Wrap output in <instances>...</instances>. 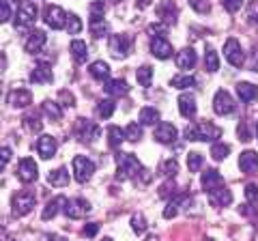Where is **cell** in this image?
I'll list each match as a JSON object with an SVG mask.
<instances>
[{
    "label": "cell",
    "instance_id": "1",
    "mask_svg": "<svg viewBox=\"0 0 258 241\" xmlns=\"http://www.w3.org/2000/svg\"><path fill=\"white\" fill-rule=\"evenodd\" d=\"M116 179H134L142 172V166H140V159L132 155V153H118L116 155Z\"/></svg>",
    "mask_w": 258,
    "mask_h": 241
},
{
    "label": "cell",
    "instance_id": "2",
    "mask_svg": "<svg viewBox=\"0 0 258 241\" xmlns=\"http://www.w3.org/2000/svg\"><path fill=\"white\" fill-rule=\"evenodd\" d=\"M222 136V130L213 123H209V120H205V123H198L189 127V130H185V138L187 140H205V142H213Z\"/></svg>",
    "mask_w": 258,
    "mask_h": 241
},
{
    "label": "cell",
    "instance_id": "3",
    "mask_svg": "<svg viewBox=\"0 0 258 241\" xmlns=\"http://www.w3.org/2000/svg\"><path fill=\"white\" fill-rule=\"evenodd\" d=\"M32 207H35V194L28 190H22L18 194L13 196L11 200V213L15 218H22V215H26L32 211Z\"/></svg>",
    "mask_w": 258,
    "mask_h": 241
},
{
    "label": "cell",
    "instance_id": "4",
    "mask_svg": "<svg viewBox=\"0 0 258 241\" xmlns=\"http://www.w3.org/2000/svg\"><path fill=\"white\" fill-rule=\"evenodd\" d=\"M37 20V7L30 0H20V9H18V18H15V26L20 30H26L32 26Z\"/></svg>",
    "mask_w": 258,
    "mask_h": 241
},
{
    "label": "cell",
    "instance_id": "5",
    "mask_svg": "<svg viewBox=\"0 0 258 241\" xmlns=\"http://www.w3.org/2000/svg\"><path fill=\"white\" fill-rule=\"evenodd\" d=\"M129 52H132V37H127V35H112L110 37V54L114 56V58L123 61V58H127Z\"/></svg>",
    "mask_w": 258,
    "mask_h": 241
},
{
    "label": "cell",
    "instance_id": "6",
    "mask_svg": "<svg viewBox=\"0 0 258 241\" xmlns=\"http://www.w3.org/2000/svg\"><path fill=\"white\" fill-rule=\"evenodd\" d=\"M93 172H95V164H93L88 157L78 155V157L74 159V174H76V181H80V183L91 181Z\"/></svg>",
    "mask_w": 258,
    "mask_h": 241
},
{
    "label": "cell",
    "instance_id": "7",
    "mask_svg": "<svg viewBox=\"0 0 258 241\" xmlns=\"http://www.w3.org/2000/svg\"><path fill=\"white\" fill-rule=\"evenodd\" d=\"M62 211L67 213V218L80 220V218H84V215L91 211V203L84 200V198H71V200H67V205H64Z\"/></svg>",
    "mask_w": 258,
    "mask_h": 241
},
{
    "label": "cell",
    "instance_id": "8",
    "mask_svg": "<svg viewBox=\"0 0 258 241\" xmlns=\"http://www.w3.org/2000/svg\"><path fill=\"white\" fill-rule=\"evenodd\" d=\"M45 24L54 30H60L67 26V13H64L58 5H50L45 9Z\"/></svg>",
    "mask_w": 258,
    "mask_h": 241
},
{
    "label": "cell",
    "instance_id": "9",
    "mask_svg": "<svg viewBox=\"0 0 258 241\" xmlns=\"http://www.w3.org/2000/svg\"><path fill=\"white\" fill-rule=\"evenodd\" d=\"M213 110L217 112V114H232L235 112V99L230 97L228 91H217L215 97H213Z\"/></svg>",
    "mask_w": 258,
    "mask_h": 241
},
{
    "label": "cell",
    "instance_id": "10",
    "mask_svg": "<svg viewBox=\"0 0 258 241\" xmlns=\"http://www.w3.org/2000/svg\"><path fill=\"white\" fill-rule=\"evenodd\" d=\"M37 176H39L37 162L35 159H30V157H24L22 162L18 164V179L22 183H32V181H37Z\"/></svg>",
    "mask_w": 258,
    "mask_h": 241
},
{
    "label": "cell",
    "instance_id": "11",
    "mask_svg": "<svg viewBox=\"0 0 258 241\" xmlns=\"http://www.w3.org/2000/svg\"><path fill=\"white\" fill-rule=\"evenodd\" d=\"M224 56H226V61H228L232 67H241V65H243V61H245L243 58V50H241V45H239L237 39H228V41H226Z\"/></svg>",
    "mask_w": 258,
    "mask_h": 241
},
{
    "label": "cell",
    "instance_id": "12",
    "mask_svg": "<svg viewBox=\"0 0 258 241\" xmlns=\"http://www.w3.org/2000/svg\"><path fill=\"white\" fill-rule=\"evenodd\" d=\"M76 132H78V138L84 140V142H93L97 136H99V127H97L93 120L88 118H78L76 123Z\"/></svg>",
    "mask_w": 258,
    "mask_h": 241
},
{
    "label": "cell",
    "instance_id": "13",
    "mask_svg": "<svg viewBox=\"0 0 258 241\" xmlns=\"http://www.w3.org/2000/svg\"><path fill=\"white\" fill-rule=\"evenodd\" d=\"M151 54L159 61H166L172 56V45L166 37H153L151 39Z\"/></svg>",
    "mask_w": 258,
    "mask_h": 241
},
{
    "label": "cell",
    "instance_id": "14",
    "mask_svg": "<svg viewBox=\"0 0 258 241\" xmlns=\"http://www.w3.org/2000/svg\"><path fill=\"white\" fill-rule=\"evenodd\" d=\"M157 18L164 24H168V26H172V24H176V18H179V9H176L172 0H164L157 7Z\"/></svg>",
    "mask_w": 258,
    "mask_h": 241
},
{
    "label": "cell",
    "instance_id": "15",
    "mask_svg": "<svg viewBox=\"0 0 258 241\" xmlns=\"http://www.w3.org/2000/svg\"><path fill=\"white\" fill-rule=\"evenodd\" d=\"M56 149H58V142H56L54 136H41L39 142H37V151H39V155H41L43 159L54 157Z\"/></svg>",
    "mask_w": 258,
    "mask_h": 241
},
{
    "label": "cell",
    "instance_id": "16",
    "mask_svg": "<svg viewBox=\"0 0 258 241\" xmlns=\"http://www.w3.org/2000/svg\"><path fill=\"white\" fill-rule=\"evenodd\" d=\"M155 140L161 144H172L176 140V127L170 123H159L155 127Z\"/></svg>",
    "mask_w": 258,
    "mask_h": 241
},
{
    "label": "cell",
    "instance_id": "17",
    "mask_svg": "<svg viewBox=\"0 0 258 241\" xmlns=\"http://www.w3.org/2000/svg\"><path fill=\"white\" fill-rule=\"evenodd\" d=\"M45 41H47V37H45L43 30H32V33L28 35V39H26V43H24V50H26L28 54H35L45 45Z\"/></svg>",
    "mask_w": 258,
    "mask_h": 241
},
{
    "label": "cell",
    "instance_id": "18",
    "mask_svg": "<svg viewBox=\"0 0 258 241\" xmlns=\"http://www.w3.org/2000/svg\"><path fill=\"white\" fill-rule=\"evenodd\" d=\"M203 188L211 194V192H215V190H220V188H224V179H222V174L217 172V170H205V174H203Z\"/></svg>",
    "mask_w": 258,
    "mask_h": 241
},
{
    "label": "cell",
    "instance_id": "19",
    "mask_svg": "<svg viewBox=\"0 0 258 241\" xmlns=\"http://www.w3.org/2000/svg\"><path fill=\"white\" fill-rule=\"evenodd\" d=\"M9 103L13 108H26L28 103H32V95L26 88H15L9 93Z\"/></svg>",
    "mask_w": 258,
    "mask_h": 241
},
{
    "label": "cell",
    "instance_id": "20",
    "mask_svg": "<svg viewBox=\"0 0 258 241\" xmlns=\"http://www.w3.org/2000/svg\"><path fill=\"white\" fill-rule=\"evenodd\" d=\"M196 52L191 50V47H183V50L176 54V65H179V69H185V71H189L194 69V65H196Z\"/></svg>",
    "mask_w": 258,
    "mask_h": 241
},
{
    "label": "cell",
    "instance_id": "21",
    "mask_svg": "<svg viewBox=\"0 0 258 241\" xmlns=\"http://www.w3.org/2000/svg\"><path fill=\"white\" fill-rule=\"evenodd\" d=\"M179 112L185 118H191L196 114V99H194L191 93H183L179 97Z\"/></svg>",
    "mask_w": 258,
    "mask_h": 241
},
{
    "label": "cell",
    "instance_id": "22",
    "mask_svg": "<svg viewBox=\"0 0 258 241\" xmlns=\"http://www.w3.org/2000/svg\"><path fill=\"white\" fill-rule=\"evenodd\" d=\"M239 168L243 172H254L258 168V153L256 151H243L239 157Z\"/></svg>",
    "mask_w": 258,
    "mask_h": 241
},
{
    "label": "cell",
    "instance_id": "23",
    "mask_svg": "<svg viewBox=\"0 0 258 241\" xmlns=\"http://www.w3.org/2000/svg\"><path fill=\"white\" fill-rule=\"evenodd\" d=\"M52 80H54L52 69L45 67V65L35 67V69H32V74H30V82H35V84H50Z\"/></svg>",
    "mask_w": 258,
    "mask_h": 241
},
{
    "label": "cell",
    "instance_id": "24",
    "mask_svg": "<svg viewBox=\"0 0 258 241\" xmlns=\"http://www.w3.org/2000/svg\"><path fill=\"white\" fill-rule=\"evenodd\" d=\"M64 205H67V198H64V196H56V198H52L50 203L45 205L43 213H41V218H43V220H52L54 215L60 211V207L64 209Z\"/></svg>",
    "mask_w": 258,
    "mask_h": 241
},
{
    "label": "cell",
    "instance_id": "25",
    "mask_svg": "<svg viewBox=\"0 0 258 241\" xmlns=\"http://www.w3.org/2000/svg\"><path fill=\"white\" fill-rule=\"evenodd\" d=\"M103 88H106V93L112 95V97H123V95L129 93V86L125 80H108Z\"/></svg>",
    "mask_w": 258,
    "mask_h": 241
},
{
    "label": "cell",
    "instance_id": "26",
    "mask_svg": "<svg viewBox=\"0 0 258 241\" xmlns=\"http://www.w3.org/2000/svg\"><path fill=\"white\" fill-rule=\"evenodd\" d=\"M209 198H211V205L213 207H228L232 203V194L226 188H220L209 194Z\"/></svg>",
    "mask_w": 258,
    "mask_h": 241
},
{
    "label": "cell",
    "instance_id": "27",
    "mask_svg": "<svg viewBox=\"0 0 258 241\" xmlns=\"http://www.w3.org/2000/svg\"><path fill=\"white\" fill-rule=\"evenodd\" d=\"M189 203V196H174L170 203H168V207L164 209V218L166 220H170V218H174L176 215V211H179L181 207H185Z\"/></svg>",
    "mask_w": 258,
    "mask_h": 241
},
{
    "label": "cell",
    "instance_id": "28",
    "mask_svg": "<svg viewBox=\"0 0 258 241\" xmlns=\"http://www.w3.org/2000/svg\"><path fill=\"white\" fill-rule=\"evenodd\" d=\"M47 183L54 188H64L69 183V172L64 170V168H56V170L47 174Z\"/></svg>",
    "mask_w": 258,
    "mask_h": 241
},
{
    "label": "cell",
    "instance_id": "29",
    "mask_svg": "<svg viewBox=\"0 0 258 241\" xmlns=\"http://www.w3.org/2000/svg\"><path fill=\"white\" fill-rule=\"evenodd\" d=\"M69 50H71V56H74V61H76V63H84V61L88 58V45H86L84 41H80V39L71 41Z\"/></svg>",
    "mask_w": 258,
    "mask_h": 241
},
{
    "label": "cell",
    "instance_id": "30",
    "mask_svg": "<svg viewBox=\"0 0 258 241\" xmlns=\"http://www.w3.org/2000/svg\"><path fill=\"white\" fill-rule=\"evenodd\" d=\"M237 93H239V99H241V101H245V103L254 101V99H256V95H258L256 86H254V84H249V82H241V84H237Z\"/></svg>",
    "mask_w": 258,
    "mask_h": 241
},
{
    "label": "cell",
    "instance_id": "31",
    "mask_svg": "<svg viewBox=\"0 0 258 241\" xmlns=\"http://www.w3.org/2000/svg\"><path fill=\"white\" fill-rule=\"evenodd\" d=\"M88 74H91L95 80H108L110 67H108V63H103V61H95L93 65L88 67Z\"/></svg>",
    "mask_w": 258,
    "mask_h": 241
},
{
    "label": "cell",
    "instance_id": "32",
    "mask_svg": "<svg viewBox=\"0 0 258 241\" xmlns=\"http://www.w3.org/2000/svg\"><path fill=\"white\" fill-rule=\"evenodd\" d=\"M125 140V132L120 130V127L116 125H110L108 127V144H110V149H118L120 144H123Z\"/></svg>",
    "mask_w": 258,
    "mask_h": 241
},
{
    "label": "cell",
    "instance_id": "33",
    "mask_svg": "<svg viewBox=\"0 0 258 241\" xmlns=\"http://www.w3.org/2000/svg\"><path fill=\"white\" fill-rule=\"evenodd\" d=\"M41 110H43V114L50 118V120H60V118H62V110L58 108V103H56V101L45 99V101L41 103Z\"/></svg>",
    "mask_w": 258,
    "mask_h": 241
},
{
    "label": "cell",
    "instance_id": "34",
    "mask_svg": "<svg viewBox=\"0 0 258 241\" xmlns=\"http://www.w3.org/2000/svg\"><path fill=\"white\" fill-rule=\"evenodd\" d=\"M24 127H26L30 134H37V132H41L43 123H41V118H39L37 112H28V114L24 116Z\"/></svg>",
    "mask_w": 258,
    "mask_h": 241
},
{
    "label": "cell",
    "instance_id": "35",
    "mask_svg": "<svg viewBox=\"0 0 258 241\" xmlns=\"http://www.w3.org/2000/svg\"><path fill=\"white\" fill-rule=\"evenodd\" d=\"M138 118L142 125H159V112L155 108H142Z\"/></svg>",
    "mask_w": 258,
    "mask_h": 241
},
{
    "label": "cell",
    "instance_id": "36",
    "mask_svg": "<svg viewBox=\"0 0 258 241\" xmlns=\"http://www.w3.org/2000/svg\"><path fill=\"white\" fill-rule=\"evenodd\" d=\"M108 33H110V24L108 22H103V20H91V35L95 39L106 37Z\"/></svg>",
    "mask_w": 258,
    "mask_h": 241
},
{
    "label": "cell",
    "instance_id": "37",
    "mask_svg": "<svg viewBox=\"0 0 258 241\" xmlns=\"http://www.w3.org/2000/svg\"><path fill=\"white\" fill-rule=\"evenodd\" d=\"M114 108H116V103L112 99H101L99 106H97V114H99L101 118H110L112 114H114Z\"/></svg>",
    "mask_w": 258,
    "mask_h": 241
},
{
    "label": "cell",
    "instance_id": "38",
    "mask_svg": "<svg viewBox=\"0 0 258 241\" xmlns=\"http://www.w3.org/2000/svg\"><path fill=\"white\" fill-rule=\"evenodd\" d=\"M67 33L69 35H78L80 30H82V22H80V18L76 13H67Z\"/></svg>",
    "mask_w": 258,
    "mask_h": 241
},
{
    "label": "cell",
    "instance_id": "39",
    "mask_svg": "<svg viewBox=\"0 0 258 241\" xmlns=\"http://www.w3.org/2000/svg\"><path fill=\"white\" fill-rule=\"evenodd\" d=\"M196 84V78L194 76H176V78H172L170 80V86H174V88H187V86H194Z\"/></svg>",
    "mask_w": 258,
    "mask_h": 241
},
{
    "label": "cell",
    "instance_id": "40",
    "mask_svg": "<svg viewBox=\"0 0 258 241\" xmlns=\"http://www.w3.org/2000/svg\"><path fill=\"white\" fill-rule=\"evenodd\" d=\"M125 138L132 140V142L140 140L142 138V123H129L127 130H125Z\"/></svg>",
    "mask_w": 258,
    "mask_h": 241
},
{
    "label": "cell",
    "instance_id": "41",
    "mask_svg": "<svg viewBox=\"0 0 258 241\" xmlns=\"http://www.w3.org/2000/svg\"><path fill=\"white\" fill-rule=\"evenodd\" d=\"M205 67L211 71H217L220 69V58H217V52L215 50H207V56H205Z\"/></svg>",
    "mask_w": 258,
    "mask_h": 241
},
{
    "label": "cell",
    "instance_id": "42",
    "mask_svg": "<svg viewBox=\"0 0 258 241\" xmlns=\"http://www.w3.org/2000/svg\"><path fill=\"white\" fill-rule=\"evenodd\" d=\"M230 153V147L228 144H222V142H215L213 147H211V155H213V159H217V162H220V159H226V155Z\"/></svg>",
    "mask_w": 258,
    "mask_h": 241
},
{
    "label": "cell",
    "instance_id": "43",
    "mask_svg": "<svg viewBox=\"0 0 258 241\" xmlns=\"http://www.w3.org/2000/svg\"><path fill=\"white\" fill-rule=\"evenodd\" d=\"M200 166H203V155L196 153V151L187 153V168H189V172H198Z\"/></svg>",
    "mask_w": 258,
    "mask_h": 241
},
{
    "label": "cell",
    "instance_id": "44",
    "mask_svg": "<svg viewBox=\"0 0 258 241\" xmlns=\"http://www.w3.org/2000/svg\"><path fill=\"white\" fill-rule=\"evenodd\" d=\"M176 170H179V164H176V159H166V162H161V166H159V172L166 174V176H174Z\"/></svg>",
    "mask_w": 258,
    "mask_h": 241
},
{
    "label": "cell",
    "instance_id": "45",
    "mask_svg": "<svg viewBox=\"0 0 258 241\" xmlns=\"http://www.w3.org/2000/svg\"><path fill=\"white\" fill-rule=\"evenodd\" d=\"M136 78H138L140 86H149V84H151V80H153V69L144 65V67H140V69H138V74H136Z\"/></svg>",
    "mask_w": 258,
    "mask_h": 241
},
{
    "label": "cell",
    "instance_id": "46",
    "mask_svg": "<svg viewBox=\"0 0 258 241\" xmlns=\"http://www.w3.org/2000/svg\"><path fill=\"white\" fill-rule=\"evenodd\" d=\"M132 228H134L136 235H142V232L147 230V220H144V215H140V213L134 215L132 218Z\"/></svg>",
    "mask_w": 258,
    "mask_h": 241
},
{
    "label": "cell",
    "instance_id": "47",
    "mask_svg": "<svg viewBox=\"0 0 258 241\" xmlns=\"http://www.w3.org/2000/svg\"><path fill=\"white\" fill-rule=\"evenodd\" d=\"M103 13H106V5L101 0H95L91 5V20H103Z\"/></svg>",
    "mask_w": 258,
    "mask_h": 241
},
{
    "label": "cell",
    "instance_id": "48",
    "mask_svg": "<svg viewBox=\"0 0 258 241\" xmlns=\"http://www.w3.org/2000/svg\"><path fill=\"white\" fill-rule=\"evenodd\" d=\"M245 198H247L249 205H256V203H258V188L254 186V183L245 186Z\"/></svg>",
    "mask_w": 258,
    "mask_h": 241
},
{
    "label": "cell",
    "instance_id": "49",
    "mask_svg": "<svg viewBox=\"0 0 258 241\" xmlns=\"http://www.w3.org/2000/svg\"><path fill=\"white\" fill-rule=\"evenodd\" d=\"M224 3V9L228 13H237L241 9V5H243V0H222Z\"/></svg>",
    "mask_w": 258,
    "mask_h": 241
},
{
    "label": "cell",
    "instance_id": "50",
    "mask_svg": "<svg viewBox=\"0 0 258 241\" xmlns=\"http://www.w3.org/2000/svg\"><path fill=\"white\" fill-rule=\"evenodd\" d=\"M166 30H168V24H153V26H149V33L151 35H155V37H164L166 35Z\"/></svg>",
    "mask_w": 258,
    "mask_h": 241
},
{
    "label": "cell",
    "instance_id": "51",
    "mask_svg": "<svg viewBox=\"0 0 258 241\" xmlns=\"http://www.w3.org/2000/svg\"><path fill=\"white\" fill-rule=\"evenodd\" d=\"M58 99L62 101L60 106H69V108L76 106V99H74V95H71L69 91H60V93H58Z\"/></svg>",
    "mask_w": 258,
    "mask_h": 241
},
{
    "label": "cell",
    "instance_id": "52",
    "mask_svg": "<svg viewBox=\"0 0 258 241\" xmlns=\"http://www.w3.org/2000/svg\"><path fill=\"white\" fill-rule=\"evenodd\" d=\"M247 18L252 22H258V0H249L247 5Z\"/></svg>",
    "mask_w": 258,
    "mask_h": 241
},
{
    "label": "cell",
    "instance_id": "53",
    "mask_svg": "<svg viewBox=\"0 0 258 241\" xmlns=\"http://www.w3.org/2000/svg\"><path fill=\"white\" fill-rule=\"evenodd\" d=\"M189 5L198 13H209V3H207V0H189Z\"/></svg>",
    "mask_w": 258,
    "mask_h": 241
},
{
    "label": "cell",
    "instance_id": "54",
    "mask_svg": "<svg viewBox=\"0 0 258 241\" xmlns=\"http://www.w3.org/2000/svg\"><path fill=\"white\" fill-rule=\"evenodd\" d=\"M168 194H170V196H174V183L170 181V183H164V186H161L159 188V196H168Z\"/></svg>",
    "mask_w": 258,
    "mask_h": 241
},
{
    "label": "cell",
    "instance_id": "55",
    "mask_svg": "<svg viewBox=\"0 0 258 241\" xmlns=\"http://www.w3.org/2000/svg\"><path fill=\"white\" fill-rule=\"evenodd\" d=\"M0 9H3V22H9V18H11V7H9V3H7V0H3V3H0Z\"/></svg>",
    "mask_w": 258,
    "mask_h": 241
},
{
    "label": "cell",
    "instance_id": "56",
    "mask_svg": "<svg viewBox=\"0 0 258 241\" xmlns=\"http://www.w3.org/2000/svg\"><path fill=\"white\" fill-rule=\"evenodd\" d=\"M97 230H99V224L91 222V224H86V226H84V235H86V237H95Z\"/></svg>",
    "mask_w": 258,
    "mask_h": 241
},
{
    "label": "cell",
    "instance_id": "57",
    "mask_svg": "<svg viewBox=\"0 0 258 241\" xmlns=\"http://www.w3.org/2000/svg\"><path fill=\"white\" fill-rule=\"evenodd\" d=\"M237 134L241 136V140H243V142H247V140H249V132L245 130V123H241V125L237 127Z\"/></svg>",
    "mask_w": 258,
    "mask_h": 241
},
{
    "label": "cell",
    "instance_id": "58",
    "mask_svg": "<svg viewBox=\"0 0 258 241\" xmlns=\"http://www.w3.org/2000/svg\"><path fill=\"white\" fill-rule=\"evenodd\" d=\"M9 159H11V149L9 147H3V166H7Z\"/></svg>",
    "mask_w": 258,
    "mask_h": 241
},
{
    "label": "cell",
    "instance_id": "59",
    "mask_svg": "<svg viewBox=\"0 0 258 241\" xmlns=\"http://www.w3.org/2000/svg\"><path fill=\"white\" fill-rule=\"evenodd\" d=\"M149 5H151V0H136V7H138V9H147Z\"/></svg>",
    "mask_w": 258,
    "mask_h": 241
},
{
    "label": "cell",
    "instance_id": "60",
    "mask_svg": "<svg viewBox=\"0 0 258 241\" xmlns=\"http://www.w3.org/2000/svg\"><path fill=\"white\" fill-rule=\"evenodd\" d=\"M147 241H159V239H157V237H149Z\"/></svg>",
    "mask_w": 258,
    "mask_h": 241
},
{
    "label": "cell",
    "instance_id": "61",
    "mask_svg": "<svg viewBox=\"0 0 258 241\" xmlns=\"http://www.w3.org/2000/svg\"><path fill=\"white\" fill-rule=\"evenodd\" d=\"M101 241H112V239H110V237H106V239H101Z\"/></svg>",
    "mask_w": 258,
    "mask_h": 241
},
{
    "label": "cell",
    "instance_id": "62",
    "mask_svg": "<svg viewBox=\"0 0 258 241\" xmlns=\"http://www.w3.org/2000/svg\"><path fill=\"white\" fill-rule=\"evenodd\" d=\"M116 3H118V0H116Z\"/></svg>",
    "mask_w": 258,
    "mask_h": 241
},
{
    "label": "cell",
    "instance_id": "63",
    "mask_svg": "<svg viewBox=\"0 0 258 241\" xmlns=\"http://www.w3.org/2000/svg\"><path fill=\"white\" fill-rule=\"evenodd\" d=\"M256 132H258V130H256Z\"/></svg>",
    "mask_w": 258,
    "mask_h": 241
}]
</instances>
